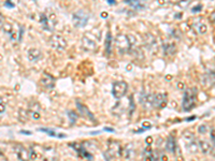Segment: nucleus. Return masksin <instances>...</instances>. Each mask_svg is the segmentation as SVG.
I'll use <instances>...</instances> for the list:
<instances>
[{"label": "nucleus", "instance_id": "f257e3e1", "mask_svg": "<svg viewBox=\"0 0 215 161\" xmlns=\"http://www.w3.org/2000/svg\"><path fill=\"white\" fill-rule=\"evenodd\" d=\"M115 45L119 53H128L132 47V37L126 34H118L115 39Z\"/></svg>", "mask_w": 215, "mask_h": 161}, {"label": "nucleus", "instance_id": "f03ea898", "mask_svg": "<svg viewBox=\"0 0 215 161\" xmlns=\"http://www.w3.org/2000/svg\"><path fill=\"white\" fill-rule=\"evenodd\" d=\"M196 89L194 88H187L184 92L183 101H182V107L185 112H188L195 107L196 103Z\"/></svg>", "mask_w": 215, "mask_h": 161}, {"label": "nucleus", "instance_id": "7ed1b4c3", "mask_svg": "<svg viewBox=\"0 0 215 161\" xmlns=\"http://www.w3.org/2000/svg\"><path fill=\"white\" fill-rule=\"evenodd\" d=\"M128 90V84L124 81H117L113 83L112 87V95L114 98L121 99L126 95Z\"/></svg>", "mask_w": 215, "mask_h": 161}, {"label": "nucleus", "instance_id": "20e7f679", "mask_svg": "<svg viewBox=\"0 0 215 161\" xmlns=\"http://www.w3.org/2000/svg\"><path fill=\"white\" fill-rule=\"evenodd\" d=\"M88 14H86L83 10H79L76 12L73 13L72 15V22H73V25L77 28H81V27H85L86 24L88 22Z\"/></svg>", "mask_w": 215, "mask_h": 161}, {"label": "nucleus", "instance_id": "39448f33", "mask_svg": "<svg viewBox=\"0 0 215 161\" xmlns=\"http://www.w3.org/2000/svg\"><path fill=\"white\" fill-rule=\"evenodd\" d=\"M42 26L45 30L52 31L54 29L55 25H56V18L54 15H48V14H41V18H40Z\"/></svg>", "mask_w": 215, "mask_h": 161}, {"label": "nucleus", "instance_id": "423d86ee", "mask_svg": "<svg viewBox=\"0 0 215 161\" xmlns=\"http://www.w3.org/2000/svg\"><path fill=\"white\" fill-rule=\"evenodd\" d=\"M50 44L52 45V47L56 50H64L67 46V41L60 34H55L50 38Z\"/></svg>", "mask_w": 215, "mask_h": 161}, {"label": "nucleus", "instance_id": "0eeeda50", "mask_svg": "<svg viewBox=\"0 0 215 161\" xmlns=\"http://www.w3.org/2000/svg\"><path fill=\"white\" fill-rule=\"evenodd\" d=\"M76 109H77V111H79V113L81 114L82 117H85V118H87V119L92 120L93 123H96V118H95L94 114L88 110V107H86L85 104L81 103L80 101H76Z\"/></svg>", "mask_w": 215, "mask_h": 161}, {"label": "nucleus", "instance_id": "6e6552de", "mask_svg": "<svg viewBox=\"0 0 215 161\" xmlns=\"http://www.w3.org/2000/svg\"><path fill=\"white\" fill-rule=\"evenodd\" d=\"M140 103L145 109L155 107V96L152 94H143L140 97Z\"/></svg>", "mask_w": 215, "mask_h": 161}, {"label": "nucleus", "instance_id": "1a4fd4ad", "mask_svg": "<svg viewBox=\"0 0 215 161\" xmlns=\"http://www.w3.org/2000/svg\"><path fill=\"white\" fill-rule=\"evenodd\" d=\"M192 29L196 31V34H203L207 32L208 27H207V25L202 22L201 17H197V18L194 21V23H192Z\"/></svg>", "mask_w": 215, "mask_h": 161}, {"label": "nucleus", "instance_id": "9d476101", "mask_svg": "<svg viewBox=\"0 0 215 161\" xmlns=\"http://www.w3.org/2000/svg\"><path fill=\"white\" fill-rule=\"evenodd\" d=\"M81 42H82V46H83L86 50H93L96 47V41H95L92 37H89L88 34H86L85 36L82 38Z\"/></svg>", "mask_w": 215, "mask_h": 161}, {"label": "nucleus", "instance_id": "9b49d317", "mask_svg": "<svg viewBox=\"0 0 215 161\" xmlns=\"http://www.w3.org/2000/svg\"><path fill=\"white\" fill-rule=\"evenodd\" d=\"M15 153H16V156L19 159V161H28L30 159L29 151L26 149L24 146H17L16 148H15Z\"/></svg>", "mask_w": 215, "mask_h": 161}, {"label": "nucleus", "instance_id": "f8f14e48", "mask_svg": "<svg viewBox=\"0 0 215 161\" xmlns=\"http://www.w3.org/2000/svg\"><path fill=\"white\" fill-rule=\"evenodd\" d=\"M202 83L205 84V86H208V87L215 86V72L211 71V72L205 73L202 78Z\"/></svg>", "mask_w": 215, "mask_h": 161}, {"label": "nucleus", "instance_id": "ddd939ff", "mask_svg": "<svg viewBox=\"0 0 215 161\" xmlns=\"http://www.w3.org/2000/svg\"><path fill=\"white\" fill-rule=\"evenodd\" d=\"M41 84L43 85V87L52 89V88H54V86H55V78H53V76H51L50 74L45 73L43 78H41Z\"/></svg>", "mask_w": 215, "mask_h": 161}, {"label": "nucleus", "instance_id": "4468645a", "mask_svg": "<svg viewBox=\"0 0 215 161\" xmlns=\"http://www.w3.org/2000/svg\"><path fill=\"white\" fill-rule=\"evenodd\" d=\"M198 147L203 154H211L212 153V144H210L205 140H199L198 141Z\"/></svg>", "mask_w": 215, "mask_h": 161}, {"label": "nucleus", "instance_id": "2eb2a0df", "mask_svg": "<svg viewBox=\"0 0 215 161\" xmlns=\"http://www.w3.org/2000/svg\"><path fill=\"white\" fill-rule=\"evenodd\" d=\"M42 54L39 50L37 48H31V50H28V60L31 61V62H36L41 58Z\"/></svg>", "mask_w": 215, "mask_h": 161}, {"label": "nucleus", "instance_id": "dca6fc26", "mask_svg": "<svg viewBox=\"0 0 215 161\" xmlns=\"http://www.w3.org/2000/svg\"><path fill=\"white\" fill-rule=\"evenodd\" d=\"M167 103V95L166 94H158L155 96V107H163Z\"/></svg>", "mask_w": 215, "mask_h": 161}, {"label": "nucleus", "instance_id": "f3484780", "mask_svg": "<svg viewBox=\"0 0 215 161\" xmlns=\"http://www.w3.org/2000/svg\"><path fill=\"white\" fill-rule=\"evenodd\" d=\"M72 146H73V148H74L75 151H76L77 153H79L80 155L82 156V157L87 158V159H89V160H92V159H93L92 154L88 153V151H86L85 148H84V146H82V145H77V144H73Z\"/></svg>", "mask_w": 215, "mask_h": 161}, {"label": "nucleus", "instance_id": "a211bd4d", "mask_svg": "<svg viewBox=\"0 0 215 161\" xmlns=\"http://www.w3.org/2000/svg\"><path fill=\"white\" fill-rule=\"evenodd\" d=\"M2 30L4 31V34H9L10 36L11 39H15V37H16V32L14 31V29H13V26L11 25V24L9 23H2Z\"/></svg>", "mask_w": 215, "mask_h": 161}, {"label": "nucleus", "instance_id": "6ab92c4d", "mask_svg": "<svg viewBox=\"0 0 215 161\" xmlns=\"http://www.w3.org/2000/svg\"><path fill=\"white\" fill-rule=\"evenodd\" d=\"M176 140H174L173 136L170 135L169 138L167 139V143H166V149H167L169 153H172L173 154L176 151Z\"/></svg>", "mask_w": 215, "mask_h": 161}, {"label": "nucleus", "instance_id": "aec40b11", "mask_svg": "<svg viewBox=\"0 0 215 161\" xmlns=\"http://www.w3.org/2000/svg\"><path fill=\"white\" fill-rule=\"evenodd\" d=\"M165 55H173L176 52V47L174 43H166L163 45Z\"/></svg>", "mask_w": 215, "mask_h": 161}, {"label": "nucleus", "instance_id": "412c9836", "mask_svg": "<svg viewBox=\"0 0 215 161\" xmlns=\"http://www.w3.org/2000/svg\"><path fill=\"white\" fill-rule=\"evenodd\" d=\"M111 45H112V36L110 32H108L107 39H105V53H107V55L111 54Z\"/></svg>", "mask_w": 215, "mask_h": 161}, {"label": "nucleus", "instance_id": "4be33fe9", "mask_svg": "<svg viewBox=\"0 0 215 161\" xmlns=\"http://www.w3.org/2000/svg\"><path fill=\"white\" fill-rule=\"evenodd\" d=\"M210 136H211V144H212V155L215 157V129H211L210 131Z\"/></svg>", "mask_w": 215, "mask_h": 161}, {"label": "nucleus", "instance_id": "5701e85b", "mask_svg": "<svg viewBox=\"0 0 215 161\" xmlns=\"http://www.w3.org/2000/svg\"><path fill=\"white\" fill-rule=\"evenodd\" d=\"M125 2L127 4H130L132 8L134 9H142L143 8V3H141L140 1H131V0H125Z\"/></svg>", "mask_w": 215, "mask_h": 161}, {"label": "nucleus", "instance_id": "b1692460", "mask_svg": "<svg viewBox=\"0 0 215 161\" xmlns=\"http://www.w3.org/2000/svg\"><path fill=\"white\" fill-rule=\"evenodd\" d=\"M208 130H210V129H209V127H208V126L205 125V123H203V125H200V126H199V128H198L199 133H202V134L207 133Z\"/></svg>", "mask_w": 215, "mask_h": 161}, {"label": "nucleus", "instance_id": "393cba45", "mask_svg": "<svg viewBox=\"0 0 215 161\" xmlns=\"http://www.w3.org/2000/svg\"><path fill=\"white\" fill-rule=\"evenodd\" d=\"M40 131H42V132H45V133H48V135H51V136H56L57 135V133L56 132H54L53 130H51V129H45V128H40Z\"/></svg>", "mask_w": 215, "mask_h": 161}, {"label": "nucleus", "instance_id": "a878e982", "mask_svg": "<svg viewBox=\"0 0 215 161\" xmlns=\"http://www.w3.org/2000/svg\"><path fill=\"white\" fill-rule=\"evenodd\" d=\"M68 116L70 117V120H71V123H75V120H76V118H77V115L74 113V112L69 111V112H68Z\"/></svg>", "mask_w": 215, "mask_h": 161}, {"label": "nucleus", "instance_id": "bb28decb", "mask_svg": "<svg viewBox=\"0 0 215 161\" xmlns=\"http://www.w3.org/2000/svg\"><path fill=\"white\" fill-rule=\"evenodd\" d=\"M129 102H130V109H129V115H131L132 112L134 111V102L132 101V97H129Z\"/></svg>", "mask_w": 215, "mask_h": 161}, {"label": "nucleus", "instance_id": "cd10ccee", "mask_svg": "<svg viewBox=\"0 0 215 161\" xmlns=\"http://www.w3.org/2000/svg\"><path fill=\"white\" fill-rule=\"evenodd\" d=\"M199 9H202V6H201V4H198L197 6H195V8L192 9V12H194V13L195 12H199V11H200Z\"/></svg>", "mask_w": 215, "mask_h": 161}, {"label": "nucleus", "instance_id": "c85d7f7f", "mask_svg": "<svg viewBox=\"0 0 215 161\" xmlns=\"http://www.w3.org/2000/svg\"><path fill=\"white\" fill-rule=\"evenodd\" d=\"M4 6H9V8H14V4L10 3L9 1H6V2H4Z\"/></svg>", "mask_w": 215, "mask_h": 161}, {"label": "nucleus", "instance_id": "c756f323", "mask_svg": "<svg viewBox=\"0 0 215 161\" xmlns=\"http://www.w3.org/2000/svg\"><path fill=\"white\" fill-rule=\"evenodd\" d=\"M210 19H211L212 23L215 24V12H213V13L211 14V16H210Z\"/></svg>", "mask_w": 215, "mask_h": 161}, {"label": "nucleus", "instance_id": "7c9ffc66", "mask_svg": "<svg viewBox=\"0 0 215 161\" xmlns=\"http://www.w3.org/2000/svg\"><path fill=\"white\" fill-rule=\"evenodd\" d=\"M105 131H109V132H114V129L113 128H105Z\"/></svg>", "mask_w": 215, "mask_h": 161}, {"label": "nucleus", "instance_id": "2f4dec72", "mask_svg": "<svg viewBox=\"0 0 215 161\" xmlns=\"http://www.w3.org/2000/svg\"><path fill=\"white\" fill-rule=\"evenodd\" d=\"M196 119V116H192V117H188L187 119H186V121H189V120H194Z\"/></svg>", "mask_w": 215, "mask_h": 161}, {"label": "nucleus", "instance_id": "473e14b6", "mask_svg": "<svg viewBox=\"0 0 215 161\" xmlns=\"http://www.w3.org/2000/svg\"><path fill=\"white\" fill-rule=\"evenodd\" d=\"M152 138H147V139H146V142H147L148 143V144H150V143H152Z\"/></svg>", "mask_w": 215, "mask_h": 161}, {"label": "nucleus", "instance_id": "72a5a7b5", "mask_svg": "<svg viewBox=\"0 0 215 161\" xmlns=\"http://www.w3.org/2000/svg\"><path fill=\"white\" fill-rule=\"evenodd\" d=\"M109 3H110V4H113V3H114V1H113V0H109Z\"/></svg>", "mask_w": 215, "mask_h": 161}]
</instances>
